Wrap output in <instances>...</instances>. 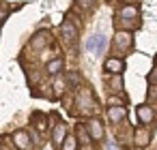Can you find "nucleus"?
Returning <instances> with one entry per match:
<instances>
[{
    "label": "nucleus",
    "instance_id": "1",
    "mask_svg": "<svg viewBox=\"0 0 157 150\" xmlns=\"http://www.w3.org/2000/svg\"><path fill=\"white\" fill-rule=\"evenodd\" d=\"M60 32H63V41H65V43H69V45L78 39V28H75V24H73V22H63Z\"/></svg>",
    "mask_w": 157,
    "mask_h": 150
},
{
    "label": "nucleus",
    "instance_id": "2",
    "mask_svg": "<svg viewBox=\"0 0 157 150\" xmlns=\"http://www.w3.org/2000/svg\"><path fill=\"white\" fill-rule=\"evenodd\" d=\"M86 49H88V52H97V54H101V52L105 49V37H103V35H95V37H90V39L86 41Z\"/></svg>",
    "mask_w": 157,
    "mask_h": 150
},
{
    "label": "nucleus",
    "instance_id": "3",
    "mask_svg": "<svg viewBox=\"0 0 157 150\" xmlns=\"http://www.w3.org/2000/svg\"><path fill=\"white\" fill-rule=\"evenodd\" d=\"M103 69H105L108 73H112V75H121V73L125 71V62H123L121 58H108L105 64H103Z\"/></svg>",
    "mask_w": 157,
    "mask_h": 150
},
{
    "label": "nucleus",
    "instance_id": "4",
    "mask_svg": "<svg viewBox=\"0 0 157 150\" xmlns=\"http://www.w3.org/2000/svg\"><path fill=\"white\" fill-rule=\"evenodd\" d=\"M136 114H138V120H140L144 126H148V124L155 120V112H153L148 105H140V107L136 109Z\"/></svg>",
    "mask_w": 157,
    "mask_h": 150
},
{
    "label": "nucleus",
    "instance_id": "5",
    "mask_svg": "<svg viewBox=\"0 0 157 150\" xmlns=\"http://www.w3.org/2000/svg\"><path fill=\"white\" fill-rule=\"evenodd\" d=\"M65 139H67V126H65V124L60 122V124H56V126H54V133H52V141H54V146H56V148H63Z\"/></svg>",
    "mask_w": 157,
    "mask_h": 150
},
{
    "label": "nucleus",
    "instance_id": "6",
    "mask_svg": "<svg viewBox=\"0 0 157 150\" xmlns=\"http://www.w3.org/2000/svg\"><path fill=\"white\" fill-rule=\"evenodd\" d=\"M50 43V32L48 30H41V32H37L35 37H33V41H30V47H35V49H41V47H45Z\"/></svg>",
    "mask_w": 157,
    "mask_h": 150
},
{
    "label": "nucleus",
    "instance_id": "7",
    "mask_svg": "<svg viewBox=\"0 0 157 150\" xmlns=\"http://www.w3.org/2000/svg\"><path fill=\"white\" fill-rule=\"evenodd\" d=\"M125 116H127V109H125L123 105H110L108 118H110L112 122H121V120H125Z\"/></svg>",
    "mask_w": 157,
    "mask_h": 150
},
{
    "label": "nucleus",
    "instance_id": "8",
    "mask_svg": "<svg viewBox=\"0 0 157 150\" xmlns=\"http://www.w3.org/2000/svg\"><path fill=\"white\" fill-rule=\"evenodd\" d=\"M13 141H15V146L20 148V150H30L33 146H30V139H28V133L26 131H15V135H13Z\"/></svg>",
    "mask_w": 157,
    "mask_h": 150
},
{
    "label": "nucleus",
    "instance_id": "9",
    "mask_svg": "<svg viewBox=\"0 0 157 150\" xmlns=\"http://www.w3.org/2000/svg\"><path fill=\"white\" fill-rule=\"evenodd\" d=\"M114 45H116V49H129L131 47V35L129 32H118L114 37Z\"/></svg>",
    "mask_w": 157,
    "mask_h": 150
},
{
    "label": "nucleus",
    "instance_id": "10",
    "mask_svg": "<svg viewBox=\"0 0 157 150\" xmlns=\"http://www.w3.org/2000/svg\"><path fill=\"white\" fill-rule=\"evenodd\" d=\"M118 20H138V7H121L118 13H116Z\"/></svg>",
    "mask_w": 157,
    "mask_h": 150
},
{
    "label": "nucleus",
    "instance_id": "11",
    "mask_svg": "<svg viewBox=\"0 0 157 150\" xmlns=\"http://www.w3.org/2000/svg\"><path fill=\"white\" fill-rule=\"evenodd\" d=\"M88 133H90V139H101L103 137V126L99 120H90L88 122Z\"/></svg>",
    "mask_w": 157,
    "mask_h": 150
},
{
    "label": "nucleus",
    "instance_id": "12",
    "mask_svg": "<svg viewBox=\"0 0 157 150\" xmlns=\"http://www.w3.org/2000/svg\"><path fill=\"white\" fill-rule=\"evenodd\" d=\"M148 137H151V133H148V129L142 124V126L136 131V146H146V144H148Z\"/></svg>",
    "mask_w": 157,
    "mask_h": 150
},
{
    "label": "nucleus",
    "instance_id": "13",
    "mask_svg": "<svg viewBox=\"0 0 157 150\" xmlns=\"http://www.w3.org/2000/svg\"><path fill=\"white\" fill-rule=\"evenodd\" d=\"M60 69H63V60H60V58H56V60L48 62V73H50V75H58V73H60Z\"/></svg>",
    "mask_w": 157,
    "mask_h": 150
},
{
    "label": "nucleus",
    "instance_id": "14",
    "mask_svg": "<svg viewBox=\"0 0 157 150\" xmlns=\"http://www.w3.org/2000/svg\"><path fill=\"white\" fill-rule=\"evenodd\" d=\"M78 137H80V141L86 146V144H90V133L84 129V126H78Z\"/></svg>",
    "mask_w": 157,
    "mask_h": 150
},
{
    "label": "nucleus",
    "instance_id": "15",
    "mask_svg": "<svg viewBox=\"0 0 157 150\" xmlns=\"http://www.w3.org/2000/svg\"><path fill=\"white\" fill-rule=\"evenodd\" d=\"M63 92H65V79L56 77V82H54V94H56V97H60Z\"/></svg>",
    "mask_w": 157,
    "mask_h": 150
},
{
    "label": "nucleus",
    "instance_id": "16",
    "mask_svg": "<svg viewBox=\"0 0 157 150\" xmlns=\"http://www.w3.org/2000/svg\"><path fill=\"white\" fill-rule=\"evenodd\" d=\"M63 150H78L75 137H67V139H65V144H63Z\"/></svg>",
    "mask_w": 157,
    "mask_h": 150
},
{
    "label": "nucleus",
    "instance_id": "17",
    "mask_svg": "<svg viewBox=\"0 0 157 150\" xmlns=\"http://www.w3.org/2000/svg\"><path fill=\"white\" fill-rule=\"evenodd\" d=\"M112 90H123V79H121V75H116V79H112Z\"/></svg>",
    "mask_w": 157,
    "mask_h": 150
},
{
    "label": "nucleus",
    "instance_id": "18",
    "mask_svg": "<svg viewBox=\"0 0 157 150\" xmlns=\"http://www.w3.org/2000/svg\"><path fill=\"white\" fill-rule=\"evenodd\" d=\"M148 82H151V84H153V86H157V69H155V71H151V73H148Z\"/></svg>",
    "mask_w": 157,
    "mask_h": 150
},
{
    "label": "nucleus",
    "instance_id": "19",
    "mask_svg": "<svg viewBox=\"0 0 157 150\" xmlns=\"http://www.w3.org/2000/svg\"><path fill=\"white\" fill-rule=\"evenodd\" d=\"M78 5H82V7H86V9H90V7L95 5V0H78Z\"/></svg>",
    "mask_w": 157,
    "mask_h": 150
},
{
    "label": "nucleus",
    "instance_id": "20",
    "mask_svg": "<svg viewBox=\"0 0 157 150\" xmlns=\"http://www.w3.org/2000/svg\"><path fill=\"white\" fill-rule=\"evenodd\" d=\"M148 99H151V101H157V86H153V88L148 90Z\"/></svg>",
    "mask_w": 157,
    "mask_h": 150
},
{
    "label": "nucleus",
    "instance_id": "21",
    "mask_svg": "<svg viewBox=\"0 0 157 150\" xmlns=\"http://www.w3.org/2000/svg\"><path fill=\"white\" fill-rule=\"evenodd\" d=\"M69 82H71V84L75 86V84L80 82V77H78V73H69Z\"/></svg>",
    "mask_w": 157,
    "mask_h": 150
},
{
    "label": "nucleus",
    "instance_id": "22",
    "mask_svg": "<svg viewBox=\"0 0 157 150\" xmlns=\"http://www.w3.org/2000/svg\"><path fill=\"white\" fill-rule=\"evenodd\" d=\"M108 150H118V148H116L114 144H110V146H108Z\"/></svg>",
    "mask_w": 157,
    "mask_h": 150
},
{
    "label": "nucleus",
    "instance_id": "23",
    "mask_svg": "<svg viewBox=\"0 0 157 150\" xmlns=\"http://www.w3.org/2000/svg\"><path fill=\"white\" fill-rule=\"evenodd\" d=\"M82 150H93V148H90V144H86V146H84Z\"/></svg>",
    "mask_w": 157,
    "mask_h": 150
},
{
    "label": "nucleus",
    "instance_id": "24",
    "mask_svg": "<svg viewBox=\"0 0 157 150\" xmlns=\"http://www.w3.org/2000/svg\"><path fill=\"white\" fill-rule=\"evenodd\" d=\"M155 62H157V58H155Z\"/></svg>",
    "mask_w": 157,
    "mask_h": 150
}]
</instances>
